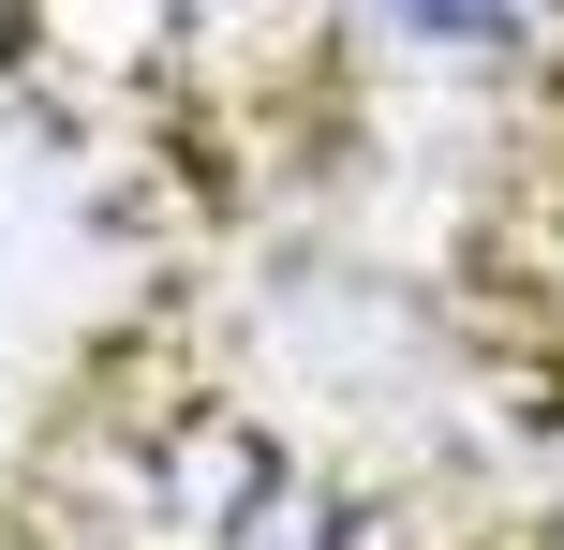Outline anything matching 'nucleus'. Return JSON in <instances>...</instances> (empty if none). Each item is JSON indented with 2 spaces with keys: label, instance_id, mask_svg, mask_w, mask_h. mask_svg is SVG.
I'll list each match as a JSON object with an SVG mask.
<instances>
[{
  "label": "nucleus",
  "instance_id": "nucleus-1",
  "mask_svg": "<svg viewBox=\"0 0 564 550\" xmlns=\"http://www.w3.org/2000/svg\"><path fill=\"white\" fill-rule=\"evenodd\" d=\"M387 45H431V60H506L535 45V30H564V0H357Z\"/></svg>",
  "mask_w": 564,
  "mask_h": 550
}]
</instances>
